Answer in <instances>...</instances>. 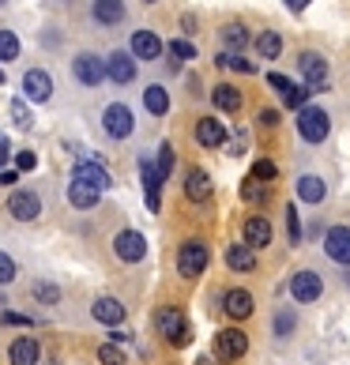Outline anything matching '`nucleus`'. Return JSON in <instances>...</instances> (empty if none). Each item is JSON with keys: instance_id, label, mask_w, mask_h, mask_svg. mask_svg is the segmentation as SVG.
Here are the masks:
<instances>
[{"instance_id": "obj_8", "label": "nucleus", "mask_w": 350, "mask_h": 365, "mask_svg": "<svg viewBox=\"0 0 350 365\" xmlns=\"http://www.w3.org/2000/svg\"><path fill=\"white\" fill-rule=\"evenodd\" d=\"M215 350H219L222 361H237V358L249 350V335L237 331V328H226V331L215 335Z\"/></svg>"}, {"instance_id": "obj_26", "label": "nucleus", "mask_w": 350, "mask_h": 365, "mask_svg": "<svg viewBox=\"0 0 350 365\" xmlns=\"http://www.w3.org/2000/svg\"><path fill=\"white\" fill-rule=\"evenodd\" d=\"M143 106H147V113H155V117H166V110H170V94H166V87H147L143 91Z\"/></svg>"}, {"instance_id": "obj_19", "label": "nucleus", "mask_w": 350, "mask_h": 365, "mask_svg": "<svg viewBox=\"0 0 350 365\" xmlns=\"http://www.w3.org/2000/svg\"><path fill=\"white\" fill-rule=\"evenodd\" d=\"M91 317L98 324H110V328H117L120 320H125V305L117 302V297H98V302L91 305Z\"/></svg>"}, {"instance_id": "obj_35", "label": "nucleus", "mask_w": 350, "mask_h": 365, "mask_svg": "<svg viewBox=\"0 0 350 365\" xmlns=\"http://www.w3.org/2000/svg\"><path fill=\"white\" fill-rule=\"evenodd\" d=\"M294 328H298V317H294V309H282V313H275V335H279V339H287Z\"/></svg>"}, {"instance_id": "obj_31", "label": "nucleus", "mask_w": 350, "mask_h": 365, "mask_svg": "<svg viewBox=\"0 0 350 365\" xmlns=\"http://www.w3.org/2000/svg\"><path fill=\"white\" fill-rule=\"evenodd\" d=\"M222 42L230 46V49H245V46H249L245 23H226V26H222Z\"/></svg>"}, {"instance_id": "obj_33", "label": "nucleus", "mask_w": 350, "mask_h": 365, "mask_svg": "<svg viewBox=\"0 0 350 365\" xmlns=\"http://www.w3.org/2000/svg\"><path fill=\"white\" fill-rule=\"evenodd\" d=\"M241 196H245L249 204H264V200H267V185L257 181V178H249L245 185H241Z\"/></svg>"}, {"instance_id": "obj_34", "label": "nucleus", "mask_w": 350, "mask_h": 365, "mask_svg": "<svg viewBox=\"0 0 350 365\" xmlns=\"http://www.w3.org/2000/svg\"><path fill=\"white\" fill-rule=\"evenodd\" d=\"M170 57H173V64H177V61H192L196 46L188 42V38H173V42H170Z\"/></svg>"}, {"instance_id": "obj_22", "label": "nucleus", "mask_w": 350, "mask_h": 365, "mask_svg": "<svg viewBox=\"0 0 350 365\" xmlns=\"http://www.w3.org/2000/svg\"><path fill=\"white\" fill-rule=\"evenodd\" d=\"M140 178H143L147 207L158 211V188H163V178H158V170H155V162H151V158H143V162H140Z\"/></svg>"}, {"instance_id": "obj_36", "label": "nucleus", "mask_w": 350, "mask_h": 365, "mask_svg": "<svg viewBox=\"0 0 350 365\" xmlns=\"http://www.w3.org/2000/svg\"><path fill=\"white\" fill-rule=\"evenodd\" d=\"M19 57V38L11 31H0V61H16Z\"/></svg>"}, {"instance_id": "obj_28", "label": "nucleus", "mask_w": 350, "mask_h": 365, "mask_svg": "<svg viewBox=\"0 0 350 365\" xmlns=\"http://www.w3.org/2000/svg\"><path fill=\"white\" fill-rule=\"evenodd\" d=\"M298 200H305V204H320L324 200V181L320 178H298Z\"/></svg>"}, {"instance_id": "obj_45", "label": "nucleus", "mask_w": 350, "mask_h": 365, "mask_svg": "<svg viewBox=\"0 0 350 365\" xmlns=\"http://www.w3.org/2000/svg\"><path fill=\"white\" fill-rule=\"evenodd\" d=\"M16 166H19V170H34V166H38V155H34V151H19V155H16Z\"/></svg>"}, {"instance_id": "obj_30", "label": "nucleus", "mask_w": 350, "mask_h": 365, "mask_svg": "<svg viewBox=\"0 0 350 365\" xmlns=\"http://www.w3.org/2000/svg\"><path fill=\"white\" fill-rule=\"evenodd\" d=\"M215 64H219V68H226V72H241V76H252V72H257L245 57H237V53H219V57H215Z\"/></svg>"}, {"instance_id": "obj_32", "label": "nucleus", "mask_w": 350, "mask_h": 365, "mask_svg": "<svg viewBox=\"0 0 350 365\" xmlns=\"http://www.w3.org/2000/svg\"><path fill=\"white\" fill-rule=\"evenodd\" d=\"M11 120H16V128H34V113H31V106H26L23 98H11Z\"/></svg>"}, {"instance_id": "obj_42", "label": "nucleus", "mask_w": 350, "mask_h": 365, "mask_svg": "<svg viewBox=\"0 0 350 365\" xmlns=\"http://www.w3.org/2000/svg\"><path fill=\"white\" fill-rule=\"evenodd\" d=\"M287 230H290V241H294V245H298V241H302V222H298V207H287Z\"/></svg>"}, {"instance_id": "obj_40", "label": "nucleus", "mask_w": 350, "mask_h": 365, "mask_svg": "<svg viewBox=\"0 0 350 365\" xmlns=\"http://www.w3.org/2000/svg\"><path fill=\"white\" fill-rule=\"evenodd\" d=\"M275 173H279V166H275L272 158H260L257 166H252V178H257V181H272Z\"/></svg>"}, {"instance_id": "obj_52", "label": "nucleus", "mask_w": 350, "mask_h": 365, "mask_svg": "<svg viewBox=\"0 0 350 365\" xmlns=\"http://www.w3.org/2000/svg\"><path fill=\"white\" fill-rule=\"evenodd\" d=\"M0 83H4V68H0Z\"/></svg>"}, {"instance_id": "obj_16", "label": "nucleus", "mask_w": 350, "mask_h": 365, "mask_svg": "<svg viewBox=\"0 0 350 365\" xmlns=\"http://www.w3.org/2000/svg\"><path fill=\"white\" fill-rule=\"evenodd\" d=\"M105 76H110L113 83H132V79H136V57H132V53H113V57L105 61Z\"/></svg>"}, {"instance_id": "obj_9", "label": "nucleus", "mask_w": 350, "mask_h": 365, "mask_svg": "<svg viewBox=\"0 0 350 365\" xmlns=\"http://www.w3.org/2000/svg\"><path fill=\"white\" fill-rule=\"evenodd\" d=\"M324 252H328V260L350 267V226H331L328 230L324 234Z\"/></svg>"}, {"instance_id": "obj_4", "label": "nucleus", "mask_w": 350, "mask_h": 365, "mask_svg": "<svg viewBox=\"0 0 350 365\" xmlns=\"http://www.w3.org/2000/svg\"><path fill=\"white\" fill-rule=\"evenodd\" d=\"M298 68H302V76H305L309 94L328 87V61L320 57V53H302V57H298Z\"/></svg>"}, {"instance_id": "obj_39", "label": "nucleus", "mask_w": 350, "mask_h": 365, "mask_svg": "<svg viewBox=\"0 0 350 365\" xmlns=\"http://www.w3.org/2000/svg\"><path fill=\"white\" fill-rule=\"evenodd\" d=\"M155 170H158V178H170V170H173V147L170 143H163L158 147V162H155Z\"/></svg>"}, {"instance_id": "obj_23", "label": "nucleus", "mask_w": 350, "mask_h": 365, "mask_svg": "<svg viewBox=\"0 0 350 365\" xmlns=\"http://www.w3.org/2000/svg\"><path fill=\"white\" fill-rule=\"evenodd\" d=\"M98 200H102L98 188H91V185H83V181H76V178H72V185H68V204H72V207L91 211L94 204H98Z\"/></svg>"}, {"instance_id": "obj_13", "label": "nucleus", "mask_w": 350, "mask_h": 365, "mask_svg": "<svg viewBox=\"0 0 350 365\" xmlns=\"http://www.w3.org/2000/svg\"><path fill=\"white\" fill-rule=\"evenodd\" d=\"M72 72H76L79 83L94 87V83H102V79H105V64L94 57V53H79V57L72 61Z\"/></svg>"}, {"instance_id": "obj_11", "label": "nucleus", "mask_w": 350, "mask_h": 365, "mask_svg": "<svg viewBox=\"0 0 350 365\" xmlns=\"http://www.w3.org/2000/svg\"><path fill=\"white\" fill-rule=\"evenodd\" d=\"M320 290H324V282H320L316 272H298V275L290 279V294H294V302H302V305L316 302Z\"/></svg>"}, {"instance_id": "obj_29", "label": "nucleus", "mask_w": 350, "mask_h": 365, "mask_svg": "<svg viewBox=\"0 0 350 365\" xmlns=\"http://www.w3.org/2000/svg\"><path fill=\"white\" fill-rule=\"evenodd\" d=\"M257 53L264 61H275L279 53H282V38L275 34V31H264V34H257Z\"/></svg>"}, {"instance_id": "obj_5", "label": "nucleus", "mask_w": 350, "mask_h": 365, "mask_svg": "<svg viewBox=\"0 0 350 365\" xmlns=\"http://www.w3.org/2000/svg\"><path fill=\"white\" fill-rule=\"evenodd\" d=\"M8 211H11V219L31 222L42 215V200H38V192H31V188H16V192L8 196Z\"/></svg>"}, {"instance_id": "obj_55", "label": "nucleus", "mask_w": 350, "mask_h": 365, "mask_svg": "<svg viewBox=\"0 0 350 365\" xmlns=\"http://www.w3.org/2000/svg\"><path fill=\"white\" fill-rule=\"evenodd\" d=\"M0 4H4V0H0Z\"/></svg>"}, {"instance_id": "obj_47", "label": "nucleus", "mask_w": 350, "mask_h": 365, "mask_svg": "<svg viewBox=\"0 0 350 365\" xmlns=\"http://www.w3.org/2000/svg\"><path fill=\"white\" fill-rule=\"evenodd\" d=\"M260 125H264V128L279 125V113H275V110H260Z\"/></svg>"}, {"instance_id": "obj_51", "label": "nucleus", "mask_w": 350, "mask_h": 365, "mask_svg": "<svg viewBox=\"0 0 350 365\" xmlns=\"http://www.w3.org/2000/svg\"><path fill=\"white\" fill-rule=\"evenodd\" d=\"M4 320H8V324H31V320L19 317V313H4Z\"/></svg>"}, {"instance_id": "obj_43", "label": "nucleus", "mask_w": 350, "mask_h": 365, "mask_svg": "<svg viewBox=\"0 0 350 365\" xmlns=\"http://www.w3.org/2000/svg\"><path fill=\"white\" fill-rule=\"evenodd\" d=\"M230 136V155H241L249 147V136H245V128H234V132H226Z\"/></svg>"}, {"instance_id": "obj_12", "label": "nucleus", "mask_w": 350, "mask_h": 365, "mask_svg": "<svg viewBox=\"0 0 350 365\" xmlns=\"http://www.w3.org/2000/svg\"><path fill=\"white\" fill-rule=\"evenodd\" d=\"M23 98H31V102H49L53 98V79L49 72L42 68H31L23 76Z\"/></svg>"}, {"instance_id": "obj_50", "label": "nucleus", "mask_w": 350, "mask_h": 365, "mask_svg": "<svg viewBox=\"0 0 350 365\" xmlns=\"http://www.w3.org/2000/svg\"><path fill=\"white\" fill-rule=\"evenodd\" d=\"M196 365H222V361H219V358H211V354H200Z\"/></svg>"}, {"instance_id": "obj_44", "label": "nucleus", "mask_w": 350, "mask_h": 365, "mask_svg": "<svg viewBox=\"0 0 350 365\" xmlns=\"http://www.w3.org/2000/svg\"><path fill=\"white\" fill-rule=\"evenodd\" d=\"M34 297H38V302H57L61 290L49 287V282H34Z\"/></svg>"}, {"instance_id": "obj_1", "label": "nucleus", "mask_w": 350, "mask_h": 365, "mask_svg": "<svg viewBox=\"0 0 350 365\" xmlns=\"http://www.w3.org/2000/svg\"><path fill=\"white\" fill-rule=\"evenodd\" d=\"M155 331L163 335L170 346H188V343H192V328H188V320H185L181 309H173V305H163L155 313Z\"/></svg>"}, {"instance_id": "obj_17", "label": "nucleus", "mask_w": 350, "mask_h": 365, "mask_svg": "<svg viewBox=\"0 0 350 365\" xmlns=\"http://www.w3.org/2000/svg\"><path fill=\"white\" fill-rule=\"evenodd\" d=\"M38 339H31V335H19V339H11L8 346V361L11 365H38Z\"/></svg>"}, {"instance_id": "obj_7", "label": "nucleus", "mask_w": 350, "mask_h": 365, "mask_svg": "<svg viewBox=\"0 0 350 365\" xmlns=\"http://www.w3.org/2000/svg\"><path fill=\"white\" fill-rule=\"evenodd\" d=\"M102 125L105 132H110L113 140H128L132 136V110L125 102H113V106H105V113H102Z\"/></svg>"}, {"instance_id": "obj_27", "label": "nucleus", "mask_w": 350, "mask_h": 365, "mask_svg": "<svg viewBox=\"0 0 350 365\" xmlns=\"http://www.w3.org/2000/svg\"><path fill=\"white\" fill-rule=\"evenodd\" d=\"M226 264H230L234 272H252V267H257V256H252L249 245H230L226 249Z\"/></svg>"}, {"instance_id": "obj_41", "label": "nucleus", "mask_w": 350, "mask_h": 365, "mask_svg": "<svg viewBox=\"0 0 350 365\" xmlns=\"http://www.w3.org/2000/svg\"><path fill=\"white\" fill-rule=\"evenodd\" d=\"M11 279H16V260L8 252H0V287H8Z\"/></svg>"}, {"instance_id": "obj_24", "label": "nucleus", "mask_w": 350, "mask_h": 365, "mask_svg": "<svg viewBox=\"0 0 350 365\" xmlns=\"http://www.w3.org/2000/svg\"><path fill=\"white\" fill-rule=\"evenodd\" d=\"M91 11L102 26H117L120 19H125V0H94Z\"/></svg>"}, {"instance_id": "obj_37", "label": "nucleus", "mask_w": 350, "mask_h": 365, "mask_svg": "<svg viewBox=\"0 0 350 365\" xmlns=\"http://www.w3.org/2000/svg\"><path fill=\"white\" fill-rule=\"evenodd\" d=\"M98 361L102 365H125V350H120L117 343H102L98 346Z\"/></svg>"}, {"instance_id": "obj_3", "label": "nucleus", "mask_w": 350, "mask_h": 365, "mask_svg": "<svg viewBox=\"0 0 350 365\" xmlns=\"http://www.w3.org/2000/svg\"><path fill=\"white\" fill-rule=\"evenodd\" d=\"M328 128H331V120H328V113L320 110V106H305V110L298 113V132H302L305 143L328 140Z\"/></svg>"}, {"instance_id": "obj_6", "label": "nucleus", "mask_w": 350, "mask_h": 365, "mask_svg": "<svg viewBox=\"0 0 350 365\" xmlns=\"http://www.w3.org/2000/svg\"><path fill=\"white\" fill-rule=\"evenodd\" d=\"M113 252L120 256V260L136 264L147 256V237L140 234V230H120V234L113 237Z\"/></svg>"}, {"instance_id": "obj_49", "label": "nucleus", "mask_w": 350, "mask_h": 365, "mask_svg": "<svg viewBox=\"0 0 350 365\" xmlns=\"http://www.w3.org/2000/svg\"><path fill=\"white\" fill-rule=\"evenodd\" d=\"M8 162V140H4V132H0V166Z\"/></svg>"}, {"instance_id": "obj_48", "label": "nucleus", "mask_w": 350, "mask_h": 365, "mask_svg": "<svg viewBox=\"0 0 350 365\" xmlns=\"http://www.w3.org/2000/svg\"><path fill=\"white\" fill-rule=\"evenodd\" d=\"M287 8H290V11H305L309 0H287Z\"/></svg>"}, {"instance_id": "obj_54", "label": "nucleus", "mask_w": 350, "mask_h": 365, "mask_svg": "<svg viewBox=\"0 0 350 365\" xmlns=\"http://www.w3.org/2000/svg\"><path fill=\"white\" fill-rule=\"evenodd\" d=\"M147 4H155V0H147Z\"/></svg>"}, {"instance_id": "obj_46", "label": "nucleus", "mask_w": 350, "mask_h": 365, "mask_svg": "<svg viewBox=\"0 0 350 365\" xmlns=\"http://www.w3.org/2000/svg\"><path fill=\"white\" fill-rule=\"evenodd\" d=\"M267 83H272V87L279 91V94H287V91L294 87V83H290V79H287V76H279V72H272V76H267Z\"/></svg>"}, {"instance_id": "obj_15", "label": "nucleus", "mask_w": 350, "mask_h": 365, "mask_svg": "<svg viewBox=\"0 0 350 365\" xmlns=\"http://www.w3.org/2000/svg\"><path fill=\"white\" fill-rule=\"evenodd\" d=\"M245 245L249 249H267L272 245V222L264 215H249L245 219Z\"/></svg>"}, {"instance_id": "obj_14", "label": "nucleus", "mask_w": 350, "mask_h": 365, "mask_svg": "<svg viewBox=\"0 0 350 365\" xmlns=\"http://www.w3.org/2000/svg\"><path fill=\"white\" fill-rule=\"evenodd\" d=\"M226 132H230V128H226L222 120H215V117H200L196 120V143L200 147H222Z\"/></svg>"}, {"instance_id": "obj_21", "label": "nucleus", "mask_w": 350, "mask_h": 365, "mask_svg": "<svg viewBox=\"0 0 350 365\" xmlns=\"http://www.w3.org/2000/svg\"><path fill=\"white\" fill-rule=\"evenodd\" d=\"M185 196L192 200V204H207L211 200V178L204 170H188V178H185Z\"/></svg>"}, {"instance_id": "obj_38", "label": "nucleus", "mask_w": 350, "mask_h": 365, "mask_svg": "<svg viewBox=\"0 0 350 365\" xmlns=\"http://www.w3.org/2000/svg\"><path fill=\"white\" fill-rule=\"evenodd\" d=\"M305 98H309V87H290L282 94V106L287 110H305Z\"/></svg>"}, {"instance_id": "obj_53", "label": "nucleus", "mask_w": 350, "mask_h": 365, "mask_svg": "<svg viewBox=\"0 0 350 365\" xmlns=\"http://www.w3.org/2000/svg\"><path fill=\"white\" fill-rule=\"evenodd\" d=\"M346 287H350V272H346Z\"/></svg>"}, {"instance_id": "obj_2", "label": "nucleus", "mask_w": 350, "mask_h": 365, "mask_svg": "<svg viewBox=\"0 0 350 365\" xmlns=\"http://www.w3.org/2000/svg\"><path fill=\"white\" fill-rule=\"evenodd\" d=\"M207 260H211V252L204 241H185V245L177 249V272L181 279H200L207 272Z\"/></svg>"}, {"instance_id": "obj_25", "label": "nucleus", "mask_w": 350, "mask_h": 365, "mask_svg": "<svg viewBox=\"0 0 350 365\" xmlns=\"http://www.w3.org/2000/svg\"><path fill=\"white\" fill-rule=\"evenodd\" d=\"M211 102L219 106V110H226V113H237L241 110V91L230 87V83H219V87H215V94H211Z\"/></svg>"}, {"instance_id": "obj_18", "label": "nucleus", "mask_w": 350, "mask_h": 365, "mask_svg": "<svg viewBox=\"0 0 350 365\" xmlns=\"http://www.w3.org/2000/svg\"><path fill=\"white\" fill-rule=\"evenodd\" d=\"M158 53H163V38H158L155 31H136V34H132V57L155 61Z\"/></svg>"}, {"instance_id": "obj_10", "label": "nucleus", "mask_w": 350, "mask_h": 365, "mask_svg": "<svg viewBox=\"0 0 350 365\" xmlns=\"http://www.w3.org/2000/svg\"><path fill=\"white\" fill-rule=\"evenodd\" d=\"M72 178L83 181V185H91V188H98V192H105V188H110V173H105V166L98 162V155L76 162V173H72Z\"/></svg>"}, {"instance_id": "obj_20", "label": "nucleus", "mask_w": 350, "mask_h": 365, "mask_svg": "<svg viewBox=\"0 0 350 365\" xmlns=\"http://www.w3.org/2000/svg\"><path fill=\"white\" fill-rule=\"evenodd\" d=\"M222 313L234 317V320L252 317V294H249V290H226V297H222Z\"/></svg>"}]
</instances>
